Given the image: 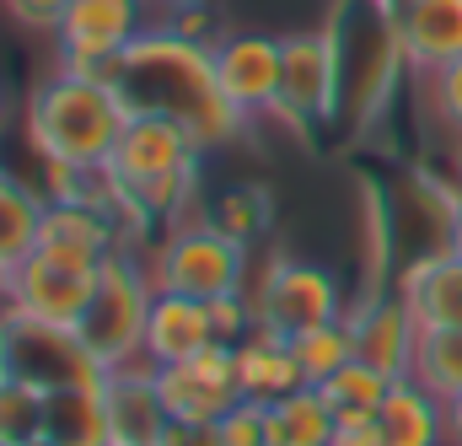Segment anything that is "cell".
<instances>
[{
	"mask_svg": "<svg viewBox=\"0 0 462 446\" xmlns=\"http://www.w3.org/2000/svg\"><path fill=\"white\" fill-rule=\"evenodd\" d=\"M114 87L124 92L129 113H162L189 129V140L210 156L253 124L242 108H231L221 81H216V49L199 38L162 27H145L124 54H118Z\"/></svg>",
	"mask_w": 462,
	"mask_h": 446,
	"instance_id": "cell-1",
	"label": "cell"
},
{
	"mask_svg": "<svg viewBox=\"0 0 462 446\" xmlns=\"http://www.w3.org/2000/svg\"><path fill=\"white\" fill-rule=\"evenodd\" d=\"M129 118L134 113H129L118 87L70 76V70H54L27 98V140H32L38 162L103 167L114 156V145Z\"/></svg>",
	"mask_w": 462,
	"mask_h": 446,
	"instance_id": "cell-2",
	"label": "cell"
},
{
	"mask_svg": "<svg viewBox=\"0 0 462 446\" xmlns=\"http://www.w3.org/2000/svg\"><path fill=\"white\" fill-rule=\"evenodd\" d=\"M247 258L253 247L236 242L231 231L199 216V221H172L145 253V269H151V285L156 291H178V296H194V302H216L231 291H247Z\"/></svg>",
	"mask_w": 462,
	"mask_h": 446,
	"instance_id": "cell-3",
	"label": "cell"
},
{
	"mask_svg": "<svg viewBox=\"0 0 462 446\" xmlns=\"http://www.w3.org/2000/svg\"><path fill=\"white\" fill-rule=\"evenodd\" d=\"M151 302H156V285H151V269L134 258V247L124 242L114 258L97 269V291H92V307L81 318V344L97 355L103 371L118 366H151L145 360V318H151Z\"/></svg>",
	"mask_w": 462,
	"mask_h": 446,
	"instance_id": "cell-4",
	"label": "cell"
},
{
	"mask_svg": "<svg viewBox=\"0 0 462 446\" xmlns=\"http://www.w3.org/2000/svg\"><path fill=\"white\" fill-rule=\"evenodd\" d=\"M345 108V76H339V43L323 27L291 33L285 38V76H280V103L269 118H280L296 135H312L318 124H334Z\"/></svg>",
	"mask_w": 462,
	"mask_h": 446,
	"instance_id": "cell-5",
	"label": "cell"
},
{
	"mask_svg": "<svg viewBox=\"0 0 462 446\" xmlns=\"http://www.w3.org/2000/svg\"><path fill=\"white\" fill-rule=\"evenodd\" d=\"M253 312L263 329L296 339L318 323H339L345 318V291L328 269L301 264V258H269L258 280H247Z\"/></svg>",
	"mask_w": 462,
	"mask_h": 446,
	"instance_id": "cell-6",
	"label": "cell"
},
{
	"mask_svg": "<svg viewBox=\"0 0 462 446\" xmlns=\"http://www.w3.org/2000/svg\"><path fill=\"white\" fill-rule=\"evenodd\" d=\"M145 33V0H70L60 22V70L108 81L114 87L118 54Z\"/></svg>",
	"mask_w": 462,
	"mask_h": 446,
	"instance_id": "cell-7",
	"label": "cell"
},
{
	"mask_svg": "<svg viewBox=\"0 0 462 446\" xmlns=\"http://www.w3.org/2000/svg\"><path fill=\"white\" fill-rule=\"evenodd\" d=\"M0 355L5 371L38 382V387H65V382H103L108 371L97 366V355L81 344L76 329H54L38 323L16 307H0Z\"/></svg>",
	"mask_w": 462,
	"mask_h": 446,
	"instance_id": "cell-8",
	"label": "cell"
},
{
	"mask_svg": "<svg viewBox=\"0 0 462 446\" xmlns=\"http://www.w3.org/2000/svg\"><path fill=\"white\" fill-rule=\"evenodd\" d=\"M156 393H162V404H167V420L216 425L231 404L242 398V387H236V349H231V344H210V349H199L194 360L162 366V371H156Z\"/></svg>",
	"mask_w": 462,
	"mask_h": 446,
	"instance_id": "cell-9",
	"label": "cell"
},
{
	"mask_svg": "<svg viewBox=\"0 0 462 446\" xmlns=\"http://www.w3.org/2000/svg\"><path fill=\"white\" fill-rule=\"evenodd\" d=\"M216 49V81L231 108L247 118H263L280 103V76H285V38L269 33H226L210 43Z\"/></svg>",
	"mask_w": 462,
	"mask_h": 446,
	"instance_id": "cell-10",
	"label": "cell"
},
{
	"mask_svg": "<svg viewBox=\"0 0 462 446\" xmlns=\"http://www.w3.org/2000/svg\"><path fill=\"white\" fill-rule=\"evenodd\" d=\"M124 247V226L97 210V205H81V200H49L43 226H38V258L60 264V269H81V274H97L108 258Z\"/></svg>",
	"mask_w": 462,
	"mask_h": 446,
	"instance_id": "cell-11",
	"label": "cell"
},
{
	"mask_svg": "<svg viewBox=\"0 0 462 446\" xmlns=\"http://www.w3.org/2000/svg\"><path fill=\"white\" fill-rule=\"evenodd\" d=\"M199 156H205V151L189 140V129H183L178 118L134 113V118L124 124V135H118L108 167L118 172L124 189H145V183H156V178H172V172L194 167Z\"/></svg>",
	"mask_w": 462,
	"mask_h": 446,
	"instance_id": "cell-12",
	"label": "cell"
},
{
	"mask_svg": "<svg viewBox=\"0 0 462 446\" xmlns=\"http://www.w3.org/2000/svg\"><path fill=\"white\" fill-rule=\"evenodd\" d=\"M92 291H97V274L60 269V264L32 253V258L16 264V285H11L5 307H16L38 323H54V329H81V318L92 307Z\"/></svg>",
	"mask_w": 462,
	"mask_h": 446,
	"instance_id": "cell-13",
	"label": "cell"
},
{
	"mask_svg": "<svg viewBox=\"0 0 462 446\" xmlns=\"http://www.w3.org/2000/svg\"><path fill=\"white\" fill-rule=\"evenodd\" d=\"M349 329H355V355L376 371H387L393 382L409 376L414 366V344H420V323L409 312V302L398 291H382V296H365L355 312H345Z\"/></svg>",
	"mask_w": 462,
	"mask_h": 446,
	"instance_id": "cell-14",
	"label": "cell"
},
{
	"mask_svg": "<svg viewBox=\"0 0 462 446\" xmlns=\"http://www.w3.org/2000/svg\"><path fill=\"white\" fill-rule=\"evenodd\" d=\"M210 344H221L216 339V318H210V302H194V296H178V291H156L151 318H145V344H140L156 371L178 366V360H194Z\"/></svg>",
	"mask_w": 462,
	"mask_h": 446,
	"instance_id": "cell-15",
	"label": "cell"
},
{
	"mask_svg": "<svg viewBox=\"0 0 462 446\" xmlns=\"http://www.w3.org/2000/svg\"><path fill=\"white\" fill-rule=\"evenodd\" d=\"M393 291L409 302L420 329H462V258L452 247L409 258Z\"/></svg>",
	"mask_w": 462,
	"mask_h": 446,
	"instance_id": "cell-16",
	"label": "cell"
},
{
	"mask_svg": "<svg viewBox=\"0 0 462 446\" xmlns=\"http://www.w3.org/2000/svg\"><path fill=\"white\" fill-rule=\"evenodd\" d=\"M108 425L124 446H156L167 431V404L156 393V366H118L103 376Z\"/></svg>",
	"mask_w": 462,
	"mask_h": 446,
	"instance_id": "cell-17",
	"label": "cell"
},
{
	"mask_svg": "<svg viewBox=\"0 0 462 446\" xmlns=\"http://www.w3.org/2000/svg\"><path fill=\"white\" fill-rule=\"evenodd\" d=\"M403 60L414 76H430L462 60V0H403L398 5Z\"/></svg>",
	"mask_w": 462,
	"mask_h": 446,
	"instance_id": "cell-18",
	"label": "cell"
},
{
	"mask_svg": "<svg viewBox=\"0 0 462 446\" xmlns=\"http://www.w3.org/2000/svg\"><path fill=\"white\" fill-rule=\"evenodd\" d=\"M231 349H236V387H242V398H253V404H274V398L307 387L301 360H296V349H291V339L285 334H274V329L258 323L253 334L242 339V344H231Z\"/></svg>",
	"mask_w": 462,
	"mask_h": 446,
	"instance_id": "cell-19",
	"label": "cell"
},
{
	"mask_svg": "<svg viewBox=\"0 0 462 446\" xmlns=\"http://www.w3.org/2000/svg\"><path fill=\"white\" fill-rule=\"evenodd\" d=\"M43 441H60V446H108L114 441L103 382H65V387H49V404H43Z\"/></svg>",
	"mask_w": 462,
	"mask_h": 446,
	"instance_id": "cell-20",
	"label": "cell"
},
{
	"mask_svg": "<svg viewBox=\"0 0 462 446\" xmlns=\"http://www.w3.org/2000/svg\"><path fill=\"white\" fill-rule=\"evenodd\" d=\"M382 441L387 446H447V404L425 393L414 376H398L382 398Z\"/></svg>",
	"mask_w": 462,
	"mask_h": 446,
	"instance_id": "cell-21",
	"label": "cell"
},
{
	"mask_svg": "<svg viewBox=\"0 0 462 446\" xmlns=\"http://www.w3.org/2000/svg\"><path fill=\"white\" fill-rule=\"evenodd\" d=\"M334 425H339V409L312 382L285 393V398H274V404H263L269 446H334Z\"/></svg>",
	"mask_w": 462,
	"mask_h": 446,
	"instance_id": "cell-22",
	"label": "cell"
},
{
	"mask_svg": "<svg viewBox=\"0 0 462 446\" xmlns=\"http://www.w3.org/2000/svg\"><path fill=\"white\" fill-rule=\"evenodd\" d=\"M43 210H49V194L32 189L27 178H16V172L0 162V264H5V269H16L22 258H32Z\"/></svg>",
	"mask_w": 462,
	"mask_h": 446,
	"instance_id": "cell-23",
	"label": "cell"
},
{
	"mask_svg": "<svg viewBox=\"0 0 462 446\" xmlns=\"http://www.w3.org/2000/svg\"><path fill=\"white\" fill-rule=\"evenodd\" d=\"M409 376L436 393L441 404L462 393V329H420V344H414V366Z\"/></svg>",
	"mask_w": 462,
	"mask_h": 446,
	"instance_id": "cell-24",
	"label": "cell"
},
{
	"mask_svg": "<svg viewBox=\"0 0 462 446\" xmlns=\"http://www.w3.org/2000/svg\"><path fill=\"white\" fill-rule=\"evenodd\" d=\"M43 404H49V387L5 371L0 376V446H38L43 441Z\"/></svg>",
	"mask_w": 462,
	"mask_h": 446,
	"instance_id": "cell-25",
	"label": "cell"
},
{
	"mask_svg": "<svg viewBox=\"0 0 462 446\" xmlns=\"http://www.w3.org/2000/svg\"><path fill=\"white\" fill-rule=\"evenodd\" d=\"M291 349H296V360H301V376H307L312 387H323L339 366L355 360V329H349V318L318 323V329H307V334L291 339Z\"/></svg>",
	"mask_w": 462,
	"mask_h": 446,
	"instance_id": "cell-26",
	"label": "cell"
},
{
	"mask_svg": "<svg viewBox=\"0 0 462 446\" xmlns=\"http://www.w3.org/2000/svg\"><path fill=\"white\" fill-rule=\"evenodd\" d=\"M269 216H274V210H269V194L253 189V183H236V189H226V194L210 205V221L221 226V231H231L236 242H247V247L269 231Z\"/></svg>",
	"mask_w": 462,
	"mask_h": 446,
	"instance_id": "cell-27",
	"label": "cell"
},
{
	"mask_svg": "<svg viewBox=\"0 0 462 446\" xmlns=\"http://www.w3.org/2000/svg\"><path fill=\"white\" fill-rule=\"evenodd\" d=\"M387 387H393V376H387V371H376V366H365L360 355H355L349 366H339V371L323 382V393H328V404H334V409H382Z\"/></svg>",
	"mask_w": 462,
	"mask_h": 446,
	"instance_id": "cell-28",
	"label": "cell"
},
{
	"mask_svg": "<svg viewBox=\"0 0 462 446\" xmlns=\"http://www.w3.org/2000/svg\"><path fill=\"white\" fill-rule=\"evenodd\" d=\"M420 87H425V113L436 118V129L462 145V60L420 76Z\"/></svg>",
	"mask_w": 462,
	"mask_h": 446,
	"instance_id": "cell-29",
	"label": "cell"
},
{
	"mask_svg": "<svg viewBox=\"0 0 462 446\" xmlns=\"http://www.w3.org/2000/svg\"><path fill=\"white\" fill-rule=\"evenodd\" d=\"M216 431H221L226 446H269V436H263V404H253V398H236L226 414L216 420Z\"/></svg>",
	"mask_w": 462,
	"mask_h": 446,
	"instance_id": "cell-30",
	"label": "cell"
},
{
	"mask_svg": "<svg viewBox=\"0 0 462 446\" xmlns=\"http://www.w3.org/2000/svg\"><path fill=\"white\" fill-rule=\"evenodd\" d=\"M5 5V16L16 22V27H27V33H60V22H65V11H70V0H0Z\"/></svg>",
	"mask_w": 462,
	"mask_h": 446,
	"instance_id": "cell-31",
	"label": "cell"
},
{
	"mask_svg": "<svg viewBox=\"0 0 462 446\" xmlns=\"http://www.w3.org/2000/svg\"><path fill=\"white\" fill-rule=\"evenodd\" d=\"M334 446H387L382 441V409H339Z\"/></svg>",
	"mask_w": 462,
	"mask_h": 446,
	"instance_id": "cell-32",
	"label": "cell"
},
{
	"mask_svg": "<svg viewBox=\"0 0 462 446\" xmlns=\"http://www.w3.org/2000/svg\"><path fill=\"white\" fill-rule=\"evenodd\" d=\"M156 446H226L216 425H199V420H167L162 441Z\"/></svg>",
	"mask_w": 462,
	"mask_h": 446,
	"instance_id": "cell-33",
	"label": "cell"
},
{
	"mask_svg": "<svg viewBox=\"0 0 462 446\" xmlns=\"http://www.w3.org/2000/svg\"><path fill=\"white\" fill-rule=\"evenodd\" d=\"M167 27L172 33H183V38H199V43H210V11H205V0H194V5H172V16H167Z\"/></svg>",
	"mask_w": 462,
	"mask_h": 446,
	"instance_id": "cell-34",
	"label": "cell"
},
{
	"mask_svg": "<svg viewBox=\"0 0 462 446\" xmlns=\"http://www.w3.org/2000/svg\"><path fill=\"white\" fill-rule=\"evenodd\" d=\"M447 441L462 446V393L457 398H447Z\"/></svg>",
	"mask_w": 462,
	"mask_h": 446,
	"instance_id": "cell-35",
	"label": "cell"
},
{
	"mask_svg": "<svg viewBox=\"0 0 462 446\" xmlns=\"http://www.w3.org/2000/svg\"><path fill=\"white\" fill-rule=\"evenodd\" d=\"M447 247H452V253L462 258V205H457V216H452V231H447Z\"/></svg>",
	"mask_w": 462,
	"mask_h": 446,
	"instance_id": "cell-36",
	"label": "cell"
},
{
	"mask_svg": "<svg viewBox=\"0 0 462 446\" xmlns=\"http://www.w3.org/2000/svg\"><path fill=\"white\" fill-rule=\"evenodd\" d=\"M452 162H457V189H462V145H457V156H452Z\"/></svg>",
	"mask_w": 462,
	"mask_h": 446,
	"instance_id": "cell-37",
	"label": "cell"
},
{
	"mask_svg": "<svg viewBox=\"0 0 462 446\" xmlns=\"http://www.w3.org/2000/svg\"><path fill=\"white\" fill-rule=\"evenodd\" d=\"M162 5H194V0H162Z\"/></svg>",
	"mask_w": 462,
	"mask_h": 446,
	"instance_id": "cell-38",
	"label": "cell"
},
{
	"mask_svg": "<svg viewBox=\"0 0 462 446\" xmlns=\"http://www.w3.org/2000/svg\"><path fill=\"white\" fill-rule=\"evenodd\" d=\"M38 446H60V441H38Z\"/></svg>",
	"mask_w": 462,
	"mask_h": 446,
	"instance_id": "cell-39",
	"label": "cell"
},
{
	"mask_svg": "<svg viewBox=\"0 0 462 446\" xmlns=\"http://www.w3.org/2000/svg\"><path fill=\"white\" fill-rule=\"evenodd\" d=\"M108 446H124V441H108Z\"/></svg>",
	"mask_w": 462,
	"mask_h": 446,
	"instance_id": "cell-40",
	"label": "cell"
},
{
	"mask_svg": "<svg viewBox=\"0 0 462 446\" xmlns=\"http://www.w3.org/2000/svg\"><path fill=\"white\" fill-rule=\"evenodd\" d=\"M398 5H403V0H398Z\"/></svg>",
	"mask_w": 462,
	"mask_h": 446,
	"instance_id": "cell-41",
	"label": "cell"
}]
</instances>
